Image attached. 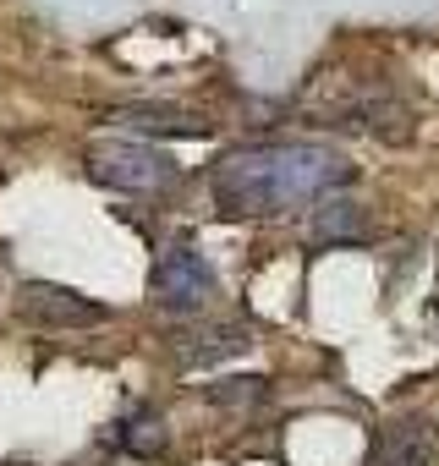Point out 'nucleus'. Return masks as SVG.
<instances>
[{
  "label": "nucleus",
  "mask_w": 439,
  "mask_h": 466,
  "mask_svg": "<svg viewBox=\"0 0 439 466\" xmlns=\"http://www.w3.org/2000/svg\"><path fill=\"white\" fill-rule=\"evenodd\" d=\"M165 346H170V357L187 373H198V368H214V362H226V357H242L253 346V324H242V319H203L198 313V319L176 324L165 335Z\"/></svg>",
  "instance_id": "nucleus-5"
},
{
  "label": "nucleus",
  "mask_w": 439,
  "mask_h": 466,
  "mask_svg": "<svg viewBox=\"0 0 439 466\" xmlns=\"http://www.w3.org/2000/svg\"><path fill=\"white\" fill-rule=\"evenodd\" d=\"M357 165L330 143H242L209 170V203L226 219H281L352 187Z\"/></svg>",
  "instance_id": "nucleus-1"
},
{
  "label": "nucleus",
  "mask_w": 439,
  "mask_h": 466,
  "mask_svg": "<svg viewBox=\"0 0 439 466\" xmlns=\"http://www.w3.org/2000/svg\"><path fill=\"white\" fill-rule=\"evenodd\" d=\"M264 395H270V379H220V384H209L214 406H259Z\"/></svg>",
  "instance_id": "nucleus-11"
},
{
  "label": "nucleus",
  "mask_w": 439,
  "mask_h": 466,
  "mask_svg": "<svg viewBox=\"0 0 439 466\" xmlns=\"http://www.w3.org/2000/svg\"><path fill=\"white\" fill-rule=\"evenodd\" d=\"M116 444H121L127 455H138V461H159V455L170 450V428H165V417H159V411L138 406V411H132V417L121 422Z\"/></svg>",
  "instance_id": "nucleus-10"
},
{
  "label": "nucleus",
  "mask_w": 439,
  "mask_h": 466,
  "mask_svg": "<svg viewBox=\"0 0 439 466\" xmlns=\"http://www.w3.org/2000/svg\"><path fill=\"white\" fill-rule=\"evenodd\" d=\"M362 466H439V422L417 411L384 422Z\"/></svg>",
  "instance_id": "nucleus-7"
},
{
  "label": "nucleus",
  "mask_w": 439,
  "mask_h": 466,
  "mask_svg": "<svg viewBox=\"0 0 439 466\" xmlns=\"http://www.w3.org/2000/svg\"><path fill=\"white\" fill-rule=\"evenodd\" d=\"M148 291H154V308L198 319V313L220 297V275L209 269L203 253H192V248H165L159 264H154V275H148Z\"/></svg>",
  "instance_id": "nucleus-4"
},
{
  "label": "nucleus",
  "mask_w": 439,
  "mask_h": 466,
  "mask_svg": "<svg viewBox=\"0 0 439 466\" xmlns=\"http://www.w3.org/2000/svg\"><path fill=\"white\" fill-rule=\"evenodd\" d=\"M373 237V214H368V203H357V198H324L319 208H313V242L319 248H341V242H368Z\"/></svg>",
  "instance_id": "nucleus-9"
},
{
  "label": "nucleus",
  "mask_w": 439,
  "mask_h": 466,
  "mask_svg": "<svg viewBox=\"0 0 439 466\" xmlns=\"http://www.w3.org/2000/svg\"><path fill=\"white\" fill-rule=\"evenodd\" d=\"M88 176L110 192H127V198H165L181 187V165L154 148V143H132V137H105L88 148Z\"/></svg>",
  "instance_id": "nucleus-3"
},
{
  "label": "nucleus",
  "mask_w": 439,
  "mask_h": 466,
  "mask_svg": "<svg viewBox=\"0 0 439 466\" xmlns=\"http://www.w3.org/2000/svg\"><path fill=\"white\" fill-rule=\"evenodd\" d=\"M116 127H132V132H159V137H209L214 121L198 116V110H181V105H121L110 110Z\"/></svg>",
  "instance_id": "nucleus-8"
},
{
  "label": "nucleus",
  "mask_w": 439,
  "mask_h": 466,
  "mask_svg": "<svg viewBox=\"0 0 439 466\" xmlns=\"http://www.w3.org/2000/svg\"><path fill=\"white\" fill-rule=\"evenodd\" d=\"M17 313L28 324H39V329H94V324L110 319L105 302H94V297H83L72 286H56V280H28L17 291Z\"/></svg>",
  "instance_id": "nucleus-6"
},
{
  "label": "nucleus",
  "mask_w": 439,
  "mask_h": 466,
  "mask_svg": "<svg viewBox=\"0 0 439 466\" xmlns=\"http://www.w3.org/2000/svg\"><path fill=\"white\" fill-rule=\"evenodd\" d=\"M302 110L319 127L362 132L379 143H406L417 127V110L384 77H313V88L302 94Z\"/></svg>",
  "instance_id": "nucleus-2"
}]
</instances>
